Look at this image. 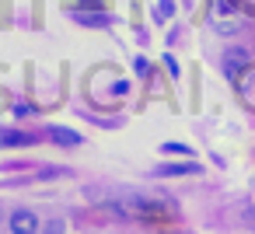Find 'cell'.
<instances>
[{
  "label": "cell",
  "instance_id": "cell-2",
  "mask_svg": "<svg viewBox=\"0 0 255 234\" xmlns=\"http://www.w3.org/2000/svg\"><path fill=\"white\" fill-rule=\"evenodd\" d=\"M210 21L217 25V32L231 35L245 25V7L238 4V0H213L210 4Z\"/></svg>",
  "mask_w": 255,
  "mask_h": 234
},
{
  "label": "cell",
  "instance_id": "cell-8",
  "mask_svg": "<svg viewBox=\"0 0 255 234\" xmlns=\"http://www.w3.org/2000/svg\"><path fill=\"white\" fill-rule=\"evenodd\" d=\"M175 14V4H171V0H157V7H154V18L157 21H168Z\"/></svg>",
  "mask_w": 255,
  "mask_h": 234
},
{
  "label": "cell",
  "instance_id": "cell-5",
  "mask_svg": "<svg viewBox=\"0 0 255 234\" xmlns=\"http://www.w3.org/2000/svg\"><path fill=\"white\" fill-rule=\"evenodd\" d=\"M28 143H32L28 133H11V129L0 133V147H28Z\"/></svg>",
  "mask_w": 255,
  "mask_h": 234
},
{
  "label": "cell",
  "instance_id": "cell-1",
  "mask_svg": "<svg viewBox=\"0 0 255 234\" xmlns=\"http://www.w3.org/2000/svg\"><path fill=\"white\" fill-rule=\"evenodd\" d=\"M109 206L123 220H136V224H161V220L175 217V206L161 196H119Z\"/></svg>",
  "mask_w": 255,
  "mask_h": 234
},
{
  "label": "cell",
  "instance_id": "cell-7",
  "mask_svg": "<svg viewBox=\"0 0 255 234\" xmlns=\"http://www.w3.org/2000/svg\"><path fill=\"white\" fill-rule=\"evenodd\" d=\"M192 171H199L196 161H182V164H168V168H161V175H192Z\"/></svg>",
  "mask_w": 255,
  "mask_h": 234
},
{
  "label": "cell",
  "instance_id": "cell-3",
  "mask_svg": "<svg viewBox=\"0 0 255 234\" xmlns=\"http://www.w3.org/2000/svg\"><path fill=\"white\" fill-rule=\"evenodd\" d=\"M11 234H39V217L32 210H14L11 217Z\"/></svg>",
  "mask_w": 255,
  "mask_h": 234
},
{
  "label": "cell",
  "instance_id": "cell-9",
  "mask_svg": "<svg viewBox=\"0 0 255 234\" xmlns=\"http://www.w3.org/2000/svg\"><path fill=\"white\" fill-rule=\"evenodd\" d=\"M39 234H63V220H49L46 227H39Z\"/></svg>",
  "mask_w": 255,
  "mask_h": 234
},
{
  "label": "cell",
  "instance_id": "cell-4",
  "mask_svg": "<svg viewBox=\"0 0 255 234\" xmlns=\"http://www.w3.org/2000/svg\"><path fill=\"white\" fill-rule=\"evenodd\" d=\"M49 136H53L56 143H63V147H77V143H81V133H74V129H67V126H49Z\"/></svg>",
  "mask_w": 255,
  "mask_h": 234
},
{
  "label": "cell",
  "instance_id": "cell-10",
  "mask_svg": "<svg viewBox=\"0 0 255 234\" xmlns=\"http://www.w3.org/2000/svg\"><path fill=\"white\" fill-rule=\"evenodd\" d=\"M14 112H18V116H32V112H35V109H32V105H28V102H21V105H18V109H14Z\"/></svg>",
  "mask_w": 255,
  "mask_h": 234
},
{
  "label": "cell",
  "instance_id": "cell-6",
  "mask_svg": "<svg viewBox=\"0 0 255 234\" xmlns=\"http://www.w3.org/2000/svg\"><path fill=\"white\" fill-rule=\"evenodd\" d=\"M74 18H77L81 25H91V28H98V25H112V18H109V14H88V11H77Z\"/></svg>",
  "mask_w": 255,
  "mask_h": 234
}]
</instances>
